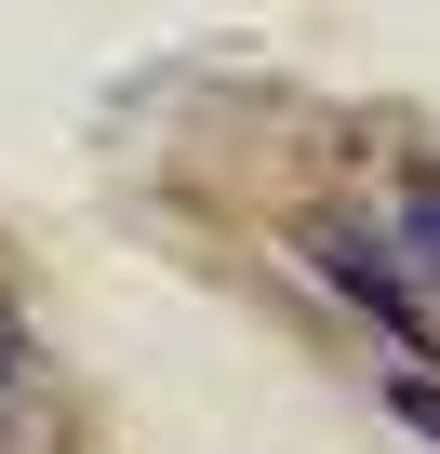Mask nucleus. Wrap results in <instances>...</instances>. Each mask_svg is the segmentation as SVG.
<instances>
[{"label": "nucleus", "instance_id": "obj_3", "mask_svg": "<svg viewBox=\"0 0 440 454\" xmlns=\"http://www.w3.org/2000/svg\"><path fill=\"white\" fill-rule=\"evenodd\" d=\"M387 414H400V427H427V441H440V374H427V361H400V374H387Z\"/></svg>", "mask_w": 440, "mask_h": 454}, {"label": "nucleus", "instance_id": "obj_2", "mask_svg": "<svg viewBox=\"0 0 440 454\" xmlns=\"http://www.w3.org/2000/svg\"><path fill=\"white\" fill-rule=\"evenodd\" d=\"M400 241H413V268L440 281V160H413V174H400Z\"/></svg>", "mask_w": 440, "mask_h": 454}, {"label": "nucleus", "instance_id": "obj_1", "mask_svg": "<svg viewBox=\"0 0 440 454\" xmlns=\"http://www.w3.org/2000/svg\"><path fill=\"white\" fill-rule=\"evenodd\" d=\"M307 268H320V281H334L347 308H374L400 361H440V334H427V308H413V281H400V254L374 241V227H347V214H320V227H307Z\"/></svg>", "mask_w": 440, "mask_h": 454}, {"label": "nucleus", "instance_id": "obj_4", "mask_svg": "<svg viewBox=\"0 0 440 454\" xmlns=\"http://www.w3.org/2000/svg\"><path fill=\"white\" fill-rule=\"evenodd\" d=\"M14 374H27V321L0 308V401H14Z\"/></svg>", "mask_w": 440, "mask_h": 454}]
</instances>
